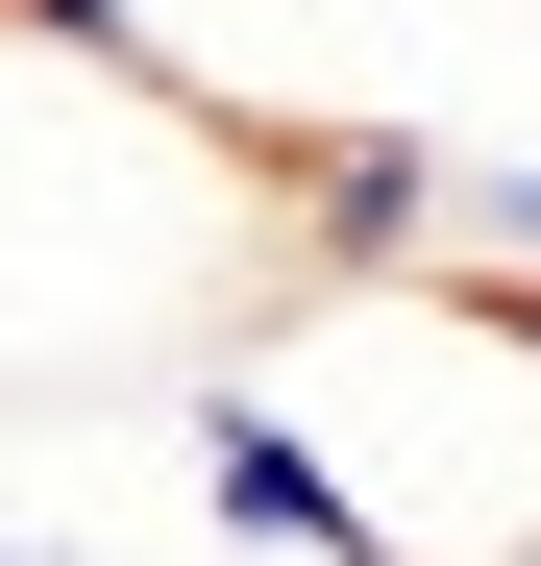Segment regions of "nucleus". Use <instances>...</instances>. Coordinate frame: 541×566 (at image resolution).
I'll list each match as a JSON object with an SVG mask.
<instances>
[{"mask_svg": "<svg viewBox=\"0 0 541 566\" xmlns=\"http://www.w3.org/2000/svg\"><path fill=\"white\" fill-rule=\"evenodd\" d=\"M222 345L320 468V566H541V296H492V271H296Z\"/></svg>", "mask_w": 541, "mask_h": 566, "instance_id": "1", "label": "nucleus"}, {"mask_svg": "<svg viewBox=\"0 0 541 566\" xmlns=\"http://www.w3.org/2000/svg\"><path fill=\"white\" fill-rule=\"evenodd\" d=\"M172 443H198V517H222L246 566H320V468H296V419L246 395V345H198V369H172Z\"/></svg>", "mask_w": 541, "mask_h": 566, "instance_id": "2", "label": "nucleus"}, {"mask_svg": "<svg viewBox=\"0 0 541 566\" xmlns=\"http://www.w3.org/2000/svg\"><path fill=\"white\" fill-rule=\"evenodd\" d=\"M0 566H74V542H25V517H0Z\"/></svg>", "mask_w": 541, "mask_h": 566, "instance_id": "3", "label": "nucleus"}]
</instances>
